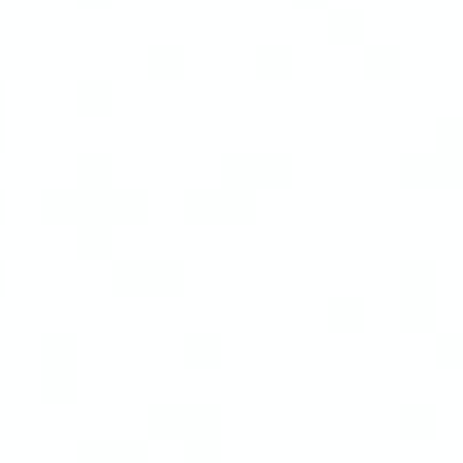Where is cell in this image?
<instances>
[{
	"mask_svg": "<svg viewBox=\"0 0 463 463\" xmlns=\"http://www.w3.org/2000/svg\"><path fill=\"white\" fill-rule=\"evenodd\" d=\"M401 315L405 319H432L441 307V266L428 252H410L401 261Z\"/></svg>",
	"mask_w": 463,
	"mask_h": 463,
	"instance_id": "obj_1",
	"label": "cell"
},
{
	"mask_svg": "<svg viewBox=\"0 0 463 463\" xmlns=\"http://www.w3.org/2000/svg\"><path fill=\"white\" fill-rule=\"evenodd\" d=\"M257 198H261V189L252 180H239L221 166H216V175H203V180L184 184V203L194 212H252Z\"/></svg>",
	"mask_w": 463,
	"mask_h": 463,
	"instance_id": "obj_2",
	"label": "cell"
},
{
	"mask_svg": "<svg viewBox=\"0 0 463 463\" xmlns=\"http://www.w3.org/2000/svg\"><path fill=\"white\" fill-rule=\"evenodd\" d=\"M113 270L122 284H180L189 275V261L171 248H118Z\"/></svg>",
	"mask_w": 463,
	"mask_h": 463,
	"instance_id": "obj_3",
	"label": "cell"
},
{
	"mask_svg": "<svg viewBox=\"0 0 463 463\" xmlns=\"http://www.w3.org/2000/svg\"><path fill=\"white\" fill-rule=\"evenodd\" d=\"M298 166V154L288 145H234L221 154V171L239 175V180H252L257 189L266 180H279Z\"/></svg>",
	"mask_w": 463,
	"mask_h": 463,
	"instance_id": "obj_4",
	"label": "cell"
},
{
	"mask_svg": "<svg viewBox=\"0 0 463 463\" xmlns=\"http://www.w3.org/2000/svg\"><path fill=\"white\" fill-rule=\"evenodd\" d=\"M225 410L216 401H203V396H162L149 405V432H194V428H207V423H221Z\"/></svg>",
	"mask_w": 463,
	"mask_h": 463,
	"instance_id": "obj_5",
	"label": "cell"
},
{
	"mask_svg": "<svg viewBox=\"0 0 463 463\" xmlns=\"http://www.w3.org/2000/svg\"><path fill=\"white\" fill-rule=\"evenodd\" d=\"M149 450H154V432H136V428L90 432L77 441L81 463H149Z\"/></svg>",
	"mask_w": 463,
	"mask_h": 463,
	"instance_id": "obj_6",
	"label": "cell"
},
{
	"mask_svg": "<svg viewBox=\"0 0 463 463\" xmlns=\"http://www.w3.org/2000/svg\"><path fill=\"white\" fill-rule=\"evenodd\" d=\"M41 373L50 387H72L81 378V337L72 328L41 333Z\"/></svg>",
	"mask_w": 463,
	"mask_h": 463,
	"instance_id": "obj_7",
	"label": "cell"
},
{
	"mask_svg": "<svg viewBox=\"0 0 463 463\" xmlns=\"http://www.w3.org/2000/svg\"><path fill=\"white\" fill-rule=\"evenodd\" d=\"M401 166L410 175H463V145L455 140H423V145H405L401 149Z\"/></svg>",
	"mask_w": 463,
	"mask_h": 463,
	"instance_id": "obj_8",
	"label": "cell"
},
{
	"mask_svg": "<svg viewBox=\"0 0 463 463\" xmlns=\"http://www.w3.org/2000/svg\"><path fill=\"white\" fill-rule=\"evenodd\" d=\"M72 180L86 184V189H99V184H113L118 180V157L109 149H81L72 162Z\"/></svg>",
	"mask_w": 463,
	"mask_h": 463,
	"instance_id": "obj_9",
	"label": "cell"
},
{
	"mask_svg": "<svg viewBox=\"0 0 463 463\" xmlns=\"http://www.w3.org/2000/svg\"><path fill=\"white\" fill-rule=\"evenodd\" d=\"M401 59H405V45L396 36H387V32L364 36V63L369 68H401Z\"/></svg>",
	"mask_w": 463,
	"mask_h": 463,
	"instance_id": "obj_10",
	"label": "cell"
},
{
	"mask_svg": "<svg viewBox=\"0 0 463 463\" xmlns=\"http://www.w3.org/2000/svg\"><path fill=\"white\" fill-rule=\"evenodd\" d=\"M437 419H441V405L432 401V396H410V401H401V423H405V432H432L437 428Z\"/></svg>",
	"mask_w": 463,
	"mask_h": 463,
	"instance_id": "obj_11",
	"label": "cell"
},
{
	"mask_svg": "<svg viewBox=\"0 0 463 463\" xmlns=\"http://www.w3.org/2000/svg\"><path fill=\"white\" fill-rule=\"evenodd\" d=\"M252 54H257L261 68H293V63H298V45H293L288 36H261V41L252 45Z\"/></svg>",
	"mask_w": 463,
	"mask_h": 463,
	"instance_id": "obj_12",
	"label": "cell"
},
{
	"mask_svg": "<svg viewBox=\"0 0 463 463\" xmlns=\"http://www.w3.org/2000/svg\"><path fill=\"white\" fill-rule=\"evenodd\" d=\"M328 27L342 36V32H364L369 27V9L360 0H333L328 5Z\"/></svg>",
	"mask_w": 463,
	"mask_h": 463,
	"instance_id": "obj_13",
	"label": "cell"
},
{
	"mask_svg": "<svg viewBox=\"0 0 463 463\" xmlns=\"http://www.w3.org/2000/svg\"><path fill=\"white\" fill-rule=\"evenodd\" d=\"M221 346H225V333L216 324H189L184 328V351L189 355H221Z\"/></svg>",
	"mask_w": 463,
	"mask_h": 463,
	"instance_id": "obj_14",
	"label": "cell"
},
{
	"mask_svg": "<svg viewBox=\"0 0 463 463\" xmlns=\"http://www.w3.org/2000/svg\"><path fill=\"white\" fill-rule=\"evenodd\" d=\"M113 95H118V81L109 72H86L77 81V99L81 104H113Z\"/></svg>",
	"mask_w": 463,
	"mask_h": 463,
	"instance_id": "obj_15",
	"label": "cell"
},
{
	"mask_svg": "<svg viewBox=\"0 0 463 463\" xmlns=\"http://www.w3.org/2000/svg\"><path fill=\"white\" fill-rule=\"evenodd\" d=\"M149 63L154 68H184L189 63V45L175 41V36H157V41H149Z\"/></svg>",
	"mask_w": 463,
	"mask_h": 463,
	"instance_id": "obj_16",
	"label": "cell"
},
{
	"mask_svg": "<svg viewBox=\"0 0 463 463\" xmlns=\"http://www.w3.org/2000/svg\"><path fill=\"white\" fill-rule=\"evenodd\" d=\"M364 310H369V298H364L360 288H333V293H328V315H333V319H346V315L360 319Z\"/></svg>",
	"mask_w": 463,
	"mask_h": 463,
	"instance_id": "obj_17",
	"label": "cell"
},
{
	"mask_svg": "<svg viewBox=\"0 0 463 463\" xmlns=\"http://www.w3.org/2000/svg\"><path fill=\"white\" fill-rule=\"evenodd\" d=\"M437 351H441V355H455V351H459L463 355V324L459 319H441V324H437Z\"/></svg>",
	"mask_w": 463,
	"mask_h": 463,
	"instance_id": "obj_18",
	"label": "cell"
},
{
	"mask_svg": "<svg viewBox=\"0 0 463 463\" xmlns=\"http://www.w3.org/2000/svg\"><path fill=\"white\" fill-rule=\"evenodd\" d=\"M432 136L463 145V113H441V118H437V127H432Z\"/></svg>",
	"mask_w": 463,
	"mask_h": 463,
	"instance_id": "obj_19",
	"label": "cell"
},
{
	"mask_svg": "<svg viewBox=\"0 0 463 463\" xmlns=\"http://www.w3.org/2000/svg\"><path fill=\"white\" fill-rule=\"evenodd\" d=\"M5 270H9V266H5V257H0V279H5Z\"/></svg>",
	"mask_w": 463,
	"mask_h": 463,
	"instance_id": "obj_20",
	"label": "cell"
},
{
	"mask_svg": "<svg viewBox=\"0 0 463 463\" xmlns=\"http://www.w3.org/2000/svg\"><path fill=\"white\" fill-rule=\"evenodd\" d=\"M0 207H5V189H0Z\"/></svg>",
	"mask_w": 463,
	"mask_h": 463,
	"instance_id": "obj_21",
	"label": "cell"
}]
</instances>
